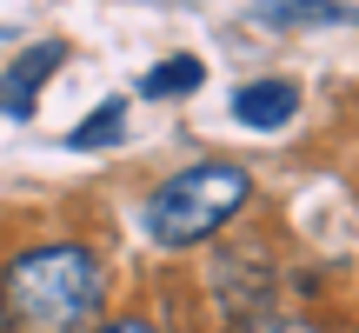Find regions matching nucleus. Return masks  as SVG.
Segmentation results:
<instances>
[{"label": "nucleus", "instance_id": "8", "mask_svg": "<svg viewBox=\"0 0 359 333\" xmlns=\"http://www.w3.org/2000/svg\"><path fill=\"white\" fill-rule=\"evenodd\" d=\"M100 333H154V327H147V320H107Z\"/></svg>", "mask_w": 359, "mask_h": 333}, {"label": "nucleus", "instance_id": "6", "mask_svg": "<svg viewBox=\"0 0 359 333\" xmlns=\"http://www.w3.org/2000/svg\"><path fill=\"white\" fill-rule=\"evenodd\" d=\"M200 87V60H193V53H180V60H167V67H154V74L140 80V93H193Z\"/></svg>", "mask_w": 359, "mask_h": 333}, {"label": "nucleus", "instance_id": "5", "mask_svg": "<svg viewBox=\"0 0 359 333\" xmlns=\"http://www.w3.org/2000/svg\"><path fill=\"white\" fill-rule=\"evenodd\" d=\"M120 133H127V100H100V107H93V120H87V127H74V133H67V147L93 154V147H114Z\"/></svg>", "mask_w": 359, "mask_h": 333}, {"label": "nucleus", "instance_id": "3", "mask_svg": "<svg viewBox=\"0 0 359 333\" xmlns=\"http://www.w3.org/2000/svg\"><path fill=\"white\" fill-rule=\"evenodd\" d=\"M293 107H299L293 80H246V87L233 93V120H240V127H259V133L286 127V120H293Z\"/></svg>", "mask_w": 359, "mask_h": 333}, {"label": "nucleus", "instance_id": "2", "mask_svg": "<svg viewBox=\"0 0 359 333\" xmlns=\"http://www.w3.org/2000/svg\"><path fill=\"white\" fill-rule=\"evenodd\" d=\"M246 193H253L246 166L200 160V166H180L173 180H160V187L147 193L140 220H147V233H154L160 247H200L246 207Z\"/></svg>", "mask_w": 359, "mask_h": 333}, {"label": "nucleus", "instance_id": "7", "mask_svg": "<svg viewBox=\"0 0 359 333\" xmlns=\"http://www.w3.org/2000/svg\"><path fill=\"white\" fill-rule=\"evenodd\" d=\"M240 333H320V327H306V320H293V313H266V320H246Z\"/></svg>", "mask_w": 359, "mask_h": 333}, {"label": "nucleus", "instance_id": "1", "mask_svg": "<svg viewBox=\"0 0 359 333\" xmlns=\"http://www.w3.org/2000/svg\"><path fill=\"white\" fill-rule=\"evenodd\" d=\"M100 294H107L100 260L67 240L34 247L0 273V307H7L13 333H80L100 313Z\"/></svg>", "mask_w": 359, "mask_h": 333}, {"label": "nucleus", "instance_id": "4", "mask_svg": "<svg viewBox=\"0 0 359 333\" xmlns=\"http://www.w3.org/2000/svg\"><path fill=\"white\" fill-rule=\"evenodd\" d=\"M53 67H60V40H40V47H34V53H27V60H20V67L7 74V87H0V100H7L13 114H20V107H34L40 80H47Z\"/></svg>", "mask_w": 359, "mask_h": 333}]
</instances>
